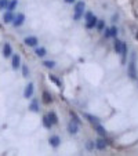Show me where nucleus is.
<instances>
[{"label":"nucleus","mask_w":138,"mask_h":156,"mask_svg":"<svg viewBox=\"0 0 138 156\" xmlns=\"http://www.w3.org/2000/svg\"><path fill=\"white\" fill-rule=\"evenodd\" d=\"M84 7H86V4L84 1H77L75 4V15H73V18L75 21H79V19L83 18V14H84Z\"/></svg>","instance_id":"nucleus-1"},{"label":"nucleus","mask_w":138,"mask_h":156,"mask_svg":"<svg viewBox=\"0 0 138 156\" xmlns=\"http://www.w3.org/2000/svg\"><path fill=\"white\" fill-rule=\"evenodd\" d=\"M128 76L131 79H137V69H135V55L133 54L131 62L128 64Z\"/></svg>","instance_id":"nucleus-2"},{"label":"nucleus","mask_w":138,"mask_h":156,"mask_svg":"<svg viewBox=\"0 0 138 156\" xmlns=\"http://www.w3.org/2000/svg\"><path fill=\"white\" fill-rule=\"evenodd\" d=\"M68 131L70 134H76L77 131H79V123L75 122V120H70L68 123Z\"/></svg>","instance_id":"nucleus-3"},{"label":"nucleus","mask_w":138,"mask_h":156,"mask_svg":"<svg viewBox=\"0 0 138 156\" xmlns=\"http://www.w3.org/2000/svg\"><path fill=\"white\" fill-rule=\"evenodd\" d=\"M33 88H35V86H33V83H28L25 86V90H24V97L25 98H30L33 95Z\"/></svg>","instance_id":"nucleus-4"},{"label":"nucleus","mask_w":138,"mask_h":156,"mask_svg":"<svg viewBox=\"0 0 138 156\" xmlns=\"http://www.w3.org/2000/svg\"><path fill=\"white\" fill-rule=\"evenodd\" d=\"M24 21H25V15L24 14H18L17 17H14V19H13V25L17 28V26H21L22 24H24Z\"/></svg>","instance_id":"nucleus-5"},{"label":"nucleus","mask_w":138,"mask_h":156,"mask_svg":"<svg viewBox=\"0 0 138 156\" xmlns=\"http://www.w3.org/2000/svg\"><path fill=\"white\" fill-rule=\"evenodd\" d=\"M24 43L26 44V46H30V47H35L37 44V37L35 36H28L25 37V40H24Z\"/></svg>","instance_id":"nucleus-6"},{"label":"nucleus","mask_w":138,"mask_h":156,"mask_svg":"<svg viewBox=\"0 0 138 156\" xmlns=\"http://www.w3.org/2000/svg\"><path fill=\"white\" fill-rule=\"evenodd\" d=\"M117 35V28L116 26H112V28H109V29H105V37H116Z\"/></svg>","instance_id":"nucleus-7"},{"label":"nucleus","mask_w":138,"mask_h":156,"mask_svg":"<svg viewBox=\"0 0 138 156\" xmlns=\"http://www.w3.org/2000/svg\"><path fill=\"white\" fill-rule=\"evenodd\" d=\"M19 66H21V57L18 54H14L13 55V69L17 71Z\"/></svg>","instance_id":"nucleus-8"},{"label":"nucleus","mask_w":138,"mask_h":156,"mask_svg":"<svg viewBox=\"0 0 138 156\" xmlns=\"http://www.w3.org/2000/svg\"><path fill=\"white\" fill-rule=\"evenodd\" d=\"M97 21H98V19H97V17H95V15H93L91 18L87 19L86 28H87V29H93V28H95V25H97Z\"/></svg>","instance_id":"nucleus-9"},{"label":"nucleus","mask_w":138,"mask_h":156,"mask_svg":"<svg viewBox=\"0 0 138 156\" xmlns=\"http://www.w3.org/2000/svg\"><path fill=\"white\" fill-rule=\"evenodd\" d=\"M11 54H13V48H11L10 43H6L3 47V55L6 58H8V57H11Z\"/></svg>","instance_id":"nucleus-10"},{"label":"nucleus","mask_w":138,"mask_h":156,"mask_svg":"<svg viewBox=\"0 0 138 156\" xmlns=\"http://www.w3.org/2000/svg\"><path fill=\"white\" fill-rule=\"evenodd\" d=\"M95 146H97V149H99V151H104V149L106 148V141L104 138H98V140L95 141Z\"/></svg>","instance_id":"nucleus-11"},{"label":"nucleus","mask_w":138,"mask_h":156,"mask_svg":"<svg viewBox=\"0 0 138 156\" xmlns=\"http://www.w3.org/2000/svg\"><path fill=\"white\" fill-rule=\"evenodd\" d=\"M59 142H61V138H59L58 135H53V137H50V145L53 146V148H57V146L59 145Z\"/></svg>","instance_id":"nucleus-12"},{"label":"nucleus","mask_w":138,"mask_h":156,"mask_svg":"<svg viewBox=\"0 0 138 156\" xmlns=\"http://www.w3.org/2000/svg\"><path fill=\"white\" fill-rule=\"evenodd\" d=\"M13 19H14V14H13V11H7V13L3 15V21L6 22V24L13 22Z\"/></svg>","instance_id":"nucleus-13"},{"label":"nucleus","mask_w":138,"mask_h":156,"mask_svg":"<svg viewBox=\"0 0 138 156\" xmlns=\"http://www.w3.org/2000/svg\"><path fill=\"white\" fill-rule=\"evenodd\" d=\"M43 102L44 104H51L53 102V97H51V94L48 93V91H43Z\"/></svg>","instance_id":"nucleus-14"},{"label":"nucleus","mask_w":138,"mask_h":156,"mask_svg":"<svg viewBox=\"0 0 138 156\" xmlns=\"http://www.w3.org/2000/svg\"><path fill=\"white\" fill-rule=\"evenodd\" d=\"M84 117L90 122V123L95 124V123H99V119L97 116H93V115H90V113H84Z\"/></svg>","instance_id":"nucleus-15"},{"label":"nucleus","mask_w":138,"mask_h":156,"mask_svg":"<svg viewBox=\"0 0 138 156\" xmlns=\"http://www.w3.org/2000/svg\"><path fill=\"white\" fill-rule=\"evenodd\" d=\"M120 54H122V62H126V55H127V46L126 44H122V48H120Z\"/></svg>","instance_id":"nucleus-16"},{"label":"nucleus","mask_w":138,"mask_h":156,"mask_svg":"<svg viewBox=\"0 0 138 156\" xmlns=\"http://www.w3.org/2000/svg\"><path fill=\"white\" fill-rule=\"evenodd\" d=\"M29 109L32 112H39V101H37V100H33V101L30 102Z\"/></svg>","instance_id":"nucleus-17"},{"label":"nucleus","mask_w":138,"mask_h":156,"mask_svg":"<svg viewBox=\"0 0 138 156\" xmlns=\"http://www.w3.org/2000/svg\"><path fill=\"white\" fill-rule=\"evenodd\" d=\"M94 129L97 130V133H98L99 135H105V134H106V130H105V129H104V127H102L99 123H95V124H94Z\"/></svg>","instance_id":"nucleus-18"},{"label":"nucleus","mask_w":138,"mask_h":156,"mask_svg":"<svg viewBox=\"0 0 138 156\" xmlns=\"http://www.w3.org/2000/svg\"><path fill=\"white\" fill-rule=\"evenodd\" d=\"M47 116H48V119H50V122H51L53 124H57V123H58V117H57V115H55L54 112H50Z\"/></svg>","instance_id":"nucleus-19"},{"label":"nucleus","mask_w":138,"mask_h":156,"mask_svg":"<svg viewBox=\"0 0 138 156\" xmlns=\"http://www.w3.org/2000/svg\"><path fill=\"white\" fill-rule=\"evenodd\" d=\"M43 126L46 127V129H48L50 130L51 126H53V123L50 122V119H48V116H43Z\"/></svg>","instance_id":"nucleus-20"},{"label":"nucleus","mask_w":138,"mask_h":156,"mask_svg":"<svg viewBox=\"0 0 138 156\" xmlns=\"http://www.w3.org/2000/svg\"><path fill=\"white\" fill-rule=\"evenodd\" d=\"M35 53H36L37 57H44L47 51H46V48H44V47H39V48H36V51H35Z\"/></svg>","instance_id":"nucleus-21"},{"label":"nucleus","mask_w":138,"mask_h":156,"mask_svg":"<svg viewBox=\"0 0 138 156\" xmlns=\"http://www.w3.org/2000/svg\"><path fill=\"white\" fill-rule=\"evenodd\" d=\"M122 44H123V42H120V40H115V44H113V47H115V50H116V53H120V48H122Z\"/></svg>","instance_id":"nucleus-22"},{"label":"nucleus","mask_w":138,"mask_h":156,"mask_svg":"<svg viewBox=\"0 0 138 156\" xmlns=\"http://www.w3.org/2000/svg\"><path fill=\"white\" fill-rule=\"evenodd\" d=\"M15 7H17V0H11V1H8V6H7L8 11H13Z\"/></svg>","instance_id":"nucleus-23"},{"label":"nucleus","mask_w":138,"mask_h":156,"mask_svg":"<svg viewBox=\"0 0 138 156\" xmlns=\"http://www.w3.org/2000/svg\"><path fill=\"white\" fill-rule=\"evenodd\" d=\"M50 80H53V82H54V83L57 84V86H58V87H61V86H62L61 80H59V79H57V77H55L54 75H50Z\"/></svg>","instance_id":"nucleus-24"},{"label":"nucleus","mask_w":138,"mask_h":156,"mask_svg":"<svg viewBox=\"0 0 138 156\" xmlns=\"http://www.w3.org/2000/svg\"><path fill=\"white\" fill-rule=\"evenodd\" d=\"M7 6H8V0H0V11L6 10Z\"/></svg>","instance_id":"nucleus-25"},{"label":"nucleus","mask_w":138,"mask_h":156,"mask_svg":"<svg viewBox=\"0 0 138 156\" xmlns=\"http://www.w3.org/2000/svg\"><path fill=\"white\" fill-rule=\"evenodd\" d=\"M28 75H29V69H28V66H26V65H22V76H24V77H28Z\"/></svg>","instance_id":"nucleus-26"},{"label":"nucleus","mask_w":138,"mask_h":156,"mask_svg":"<svg viewBox=\"0 0 138 156\" xmlns=\"http://www.w3.org/2000/svg\"><path fill=\"white\" fill-rule=\"evenodd\" d=\"M43 65L46 66V68H54V66H55V62H54V61H44Z\"/></svg>","instance_id":"nucleus-27"},{"label":"nucleus","mask_w":138,"mask_h":156,"mask_svg":"<svg viewBox=\"0 0 138 156\" xmlns=\"http://www.w3.org/2000/svg\"><path fill=\"white\" fill-rule=\"evenodd\" d=\"M104 24H105L104 21H99V19H98V21H97V25H95V26H97V29H98V30L104 29Z\"/></svg>","instance_id":"nucleus-28"},{"label":"nucleus","mask_w":138,"mask_h":156,"mask_svg":"<svg viewBox=\"0 0 138 156\" xmlns=\"http://www.w3.org/2000/svg\"><path fill=\"white\" fill-rule=\"evenodd\" d=\"M70 117H72L73 120H75V122H77V123H80V120H79V117H77V115L75 112H72V111H70Z\"/></svg>","instance_id":"nucleus-29"},{"label":"nucleus","mask_w":138,"mask_h":156,"mask_svg":"<svg viewBox=\"0 0 138 156\" xmlns=\"http://www.w3.org/2000/svg\"><path fill=\"white\" fill-rule=\"evenodd\" d=\"M86 146H87V149H88V151H91V149L94 148V142H93V141H87Z\"/></svg>","instance_id":"nucleus-30"},{"label":"nucleus","mask_w":138,"mask_h":156,"mask_svg":"<svg viewBox=\"0 0 138 156\" xmlns=\"http://www.w3.org/2000/svg\"><path fill=\"white\" fill-rule=\"evenodd\" d=\"M93 15H94V14H93V13H91V11H88V13H86V15H84V17H86V21H87L88 18H91V17H93Z\"/></svg>","instance_id":"nucleus-31"},{"label":"nucleus","mask_w":138,"mask_h":156,"mask_svg":"<svg viewBox=\"0 0 138 156\" xmlns=\"http://www.w3.org/2000/svg\"><path fill=\"white\" fill-rule=\"evenodd\" d=\"M65 3H68V4H72V3H75V0H65Z\"/></svg>","instance_id":"nucleus-32"},{"label":"nucleus","mask_w":138,"mask_h":156,"mask_svg":"<svg viewBox=\"0 0 138 156\" xmlns=\"http://www.w3.org/2000/svg\"><path fill=\"white\" fill-rule=\"evenodd\" d=\"M137 39H138V33H137Z\"/></svg>","instance_id":"nucleus-33"}]
</instances>
